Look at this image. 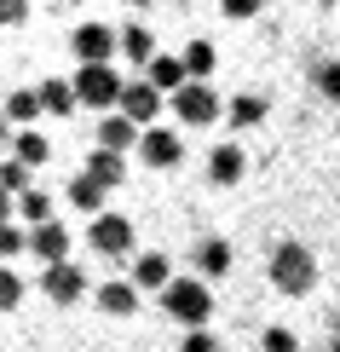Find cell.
<instances>
[{"mask_svg":"<svg viewBox=\"0 0 340 352\" xmlns=\"http://www.w3.org/2000/svg\"><path fill=\"white\" fill-rule=\"evenodd\" d=\"M139 151H144V162H150V168H173V162L185 156V139H179V133H168V127H144Z\"/></svg>","mask_w":340,"mask_h":352,"instance_id":"5b68a950","label":"cell"},{"mask_svg":"<svg viewBox=\"0 0 340 352\" xmlns=\"http://www.w3.org/2000/svg\"><path fill=\"white\" fill-rule=\"evenodd\" d=\"M122 93H127V81L110 64H81L76 69V98L87 110H122Z\"/></svg>","mask_w":340,"mask_h":352,"instance_id":"6da1fadb","label":"cell"},{"mask_svg":"<svg viewBox=\"0 0 340 352\" xmlns=\"http://www.w3.org/2000/svg\"><path fill=\"white\" fill-rule=\"evenodd\" d=\"M64 6H76V0H64Z\"/></svg>","mask_w":340,"mask_h":352,"instance_id":"2e32d148","label":"cell"},{"mask_svg":"<svg viewBox=\"0 0 340 352\" xmlns=\"http://www.w3.org/2000/svg\"><path fill=\"white\" fill-rule=\"evenodd\" d=\"M260 6H265V0H219V12H225V18H254Z\"/></svg>","mask_w":340,"mask_h":352,"instance_id":"4fadbf2b","label":"cell"},{"mask_svg":"<svg viewBox=\"0 0 340 352\" xmlns=\"http://www.w3.org/2000/svg\"><path fill=\"white\" fill-rule=\"evenodd\" d=\"M185 69H190V81H208L214 76V47H208V41H185Z\"/></svg>","mask_w":340,"mask_h":352,"instance_id":"30bf717a","label":"cell"},{"mask_svg":"<svg viewBox=\"0 0 340 352\" xmlns=\"http://www.w3.org/2000/svg\"><path fill=\"white\" fill-rule=\"evenodd\" d=\"M156 110H161V87H150V81H127V93H122V116L127 122H139V127H150L156 122Z\"/></svg>","mask_w":340,"mask_h":352,"instance_id":"277c9868","label":"cell"},{"mask_svg":"<svg viewBox=\"0 0 340 352\" xmlns=\"http://www.w3.org/2000/svg\"><path fill=\"white\" fill-rule=\"evenodd\" d=\"M35 110H41V93H29V87H18V93L6 98V116H12L18 127H29V122H35Z\"/></svg>","mask_w":340,"mask_h":352,"instance_id":"8fae6325","label":"cell"},{"mask_svg":"<svg viewBox=\"0 0 340 352\" xmlns=\"http://www.w3.org/2000/svg\"><path fill=\"white\" fill-rule=\"evenodd\" d=\"M225 122H231V127H254V122H265V98H260V93H236L231 104H225Z\"/></svg>","mask_w":340,"mask_h":352,"instance_id":"9c48e42d","label":"cell"},{"mask_svg":"<svg viewBox=\"0 0 340 352\" xmlns=\"http://www.w3.org/2000/svg\"><path fill=\"white\" fill-rule=\"evenodd\" d=\"M35 93H41V110H52V116H69V110L81 104V98H76V81H41Z\"/></svg>","mask_w":340,"mask_h":352,"instance_id":"ba28073f","label":"cell"},{"mask_svg":"<svg viewBox=\"0 0 340 352\" xmlns=\"http://www.w3.org/2000/svg\"><path fill=\"white\" fill-rule=\"evenodd\" d=\"M317 87H323V98H335V104H340V58H329V64L317 69Z\"/></svg>","mask_w":340,"mask_h":352,"instance_id":"7c38bea8","label":"cell"},{"mask_svg":"<svg viewBox=\"0 0 340 352\" xmlns=\"http://www.w3.org/2000/svg\"><path fill=\"white\" fill-rule=\"evenodd\" d=\"M122 52H127L139 69H150V58H156V35H150L144 23H127V29H122Z\"/></svg>","mask_w":340,"mask_h":352,"instance_id":"52a82bcc","label":"cell"},{"mask_svg":"<svg viewBox=\"0 0 340 352\" xmlns=\"http://www.w3.org/2000/svg\"><path fill=\"white\" fill-rule=\"evenodd\" d=\"M69 47H76L81 64H110V52L122 47V35H115L110 23H81L76 35H69Z\"/></svg>","mask_w":340,"mask_h":352,"instance_id":"3957f363","label":"cell"},{"mask_svg":"<svg viewBox=\"0 0 340 352\" xmlns=\"http://www.w3.org/2000/svg\"><path fill=\"white\" fill-rule=\"evenodd\" d=\"M0 18H6V23H23V18H29V0H0Z\"/></svg>","mask_w":340,"mask_h":352,"instance_id":"5bb4252c","label":"cell"},{"mask_svg":"<svg viewBox=\"0 0 340 352\" xmlns=\"http://www.w3.org/2000/svg\"><path fill=\"white\" fill-rule=\"evenodd\" d=\"M127 6H144V0H127Z\"/></svg>","mask_w":340,"mask_h":352,"instance_id":"9a60e30c","label":"cell"},{"mask_svg":"<svg viewBox=\"0 0 340 352\" xmlns=\"http://www.w3.org/2000/svg\"><path fill=\"white\" fill-rule=\"evenodd\" d=\"M323 6H335V0H323Z\"/></svg>","mask_w":340,"mask_h":352,"instance_id":"e0dca14e","label":"cell"},{"mask_svg":"<svg viewBox=\"0 0 340 352\" xmlns=\"http://www.w3.org/2000/svg\"><path fill=\"white\" fill-rule=\"evenodd\" d=\"M173 116H179V122H190V127H208L214 116H219V93L208 81H190V87H179V93H173Z\"/></svg>","mask_w":340,"mask_h":352,"instance_id":"7a4b0ae2","label":"cell"},{"mask_svg":"<svg viewBox=\"0 0 340 352\" xmlns=\"http://www.w3.org/2000/svg\"><path fill=\"white\" fill-rule=\"evenodd\" d=\"M242 168H248V156L236 151V144H214V156H208V179L214 185H236Z\"/></svg>","mask_w":340,"mask_h":352,"instance_id":"8992f818","label":"cell"}]
</instances>
